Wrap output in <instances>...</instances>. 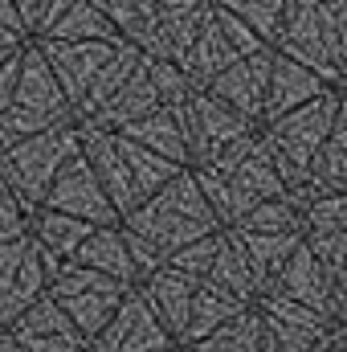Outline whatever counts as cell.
Returning <instances> with one entry per match:
<instances>
[{
    "instance_id": "obj_1",
    "label": "cell",
    "mask_w": 347,
    "mask_h": 352,
    "mask_svg": "<svg viewBox=\"0 0 347 352\" xmlns=\"http://www.w3.org/2000/svg\"><path fill=\"white\" fill-rule=\"evenodd\" d=\"M119 230H123V242L131 250V263L135 274H152L156 266H164L180 246L221 230L208 201L200 197L192 173H176L164 188H156L147 201H139L127 217H119Z\"/></svg>"
},
{
    "instance_id": "obj_2",
    "label": "cell",
    "mask_w": 347,
    "mask_h": 352,
    "mask_svg": "<svg viewBox=\"0 0 347 352\" xmlns=\"http://www.w3.org/2000/svg\"><path fill=\"white\" fill-rule=\"evenodd\" d=\"M274 54L315 70L327 87H344L347 70V4L319 0H286L282 29L274 37Z\"/></svg>"
},
{
    "instance_id": "obj_3",
    "label": "cell",
    "mask_w": 347,
    "mask_h": 352,
    "mask_svg": "<svg viewBox=\"0 0 347 352\" xmlns=\"http://www.w3.org/2000/svg\"><path fill=\"white\" fill-rule=\"evenodd\" d=\"M339 115H344V90L327 87L311 102H302V107H294V111H286L278 119L258 123L261 148H265L270 164L278 168L286 188H294L307 176V164L315 160V152L323 148V140L331 135Z\"/></svg>"
},
{
    "instance_id": "obj_4",
    "label": "cell",
    "mask_w": 347,
    "mask_h": 352,
    "mask_svg": "<svg viewBox=\"0 0 347 352\" xmlns=\"http://www.w3.org/2000/svg\"><path fill=\"white\" fill-rule=\"evenodd\" d=\"M66 123H74V111H70L66 94L58 87V78L49 74L41 50L33 41H25L12 98L0 111V148H8V144H16L25 135L49 131V127H66Z\"/></svg>"
},
{
    "instance_id": "obj_5",
    "label": "cell",
    "mask_w": 347,
    "mask_h": 352,
    "mask_svg": "<svg viewBox=\"0 0 347 352\" xmlns=\"http://www.w3.org/2000/svg\"><path fill=\"white\" fill-rule=\"evenodd\" d=\"M78 152V123L66 127H49L37 135H25L8 148H0V184L16 197V205L33 217L53 184V176L62 173V164Z\"/></svg>"
},
{
    "instance_id": "obj_6",
    "label": "cell",
    "mask_w": 347,
    "mask_h": 352,
    "mask_svg": "<svg viewBox=\"0 0 347 352\" xmlns=\"http://www.w3.org/2000/svg\"><path fill=\"white\" fill-rule=\"evenodd\" d=\"M127 291L131 287H123V283H115V278H106V274L78 263H62L58 274L49 278V287H45V295L66 311V320L86 336V344L106 328V320L119 311Z\"/></svg>"
},
{
    "instance_id": "obj_7",
    "label": "cell",
    "mask_w": 347,
    "mask_h": 352,
    "mask_svg": "<svg viewBox=\"0 0 347 352\" xmlns=\"http://www.w3.org/2000/svg\"><path fill=\"white\" fill-rule=\"evenodd\" d=\"M172 115L180 123V131H184V144H188V168L213 160L221 148H229V144L258 131V123H250L246 115H237L229 102L213 98L208 90H192V98Z\"/></svg>"
},
{
    "instance_id": "obj_8",
    "label": "cell",
    "mask_w": 347,
    "mask_h": 352,
    "mask_svg": "<svg viewBox=\"0 0 347 352\" xmlns=\"http://www.w3.org/2000/svg\"><path fill=\"white\" fill-rule=\"evenodd\" d=\"M58 266L62 263L49 258L45 250H37V242L29 234L0 246V328H8L29 303H37L45 295Z\"/></svg>"
},
{
    "instance_id": "obj_9",
    "label": "cell",
    "mask_w": 347,
    "mask_h": 352,
    "mask_svg": "<svg viewBox=\"0 0 347 352\" xmlns=\"http://www.w3.org/2000/svg\"><path fill=\"white\" fill-rule=\"evenodd\" d=\"M265 291H274L282 299H294V303L327 316L331 324H344V283H335L302 242L290 250L286 263L278 266V274L265 283Z\"/></svg>"
},
{
    "instance_id": "obj_10",
    "label": "cell",
    "mask_w": 347,
    "mask_h": 352,
    "mask_svg": "<svg viewBox=\"0 0 347 352\" xmlns=\"http://www.w3.org/2000/svg\"><path fill=\"white\" fill-rule=\"evenodd\" d=\"M29 41L41 50L49 74L58 78V87H62L66 102H70V111H78V102L90 90V82L98 78V70L123 45V41H49V37H29Z\"/></svg>"
},
{
    "instance_id": "obj_11",
    "label": "cell",
    "mask_w": 347,
    "mask_h": 352,
    "mask_svg": "<svg viewBox=\"0 0 347 352\" xmlns=\"http://www.w3.org/2000/svg\"><path fill=\"white\" fill-rule=\"evenodd\" d=\"M176 349L172 332L152 316L143 295L131 287L119 303V311L106 320V328L90 340V352H168Z\"/></svg>"
},
{
    "instance_id": "obj_12",
    "label": "cell",
    "mask_w": 347,
    "mask_h": 352,
    "mask_svg": "<svg viewBox=\"0 0 347 352\" xmlns=\"http://www.w3.org/2000/svg\"><path fill=\"white\" fill-rule=\"evenodd\" d=\"M41 209L70 213V217H78V221H86V226H115V221H119V213L110 209V201H106L98 176L90 173V164L82 160V152H74V156L62 164V173L53 176V184H49V192H45V201H41Z\"/></svg>"
},
{
    "instance_id": "obj_13",
    "label": "cell",
    "mask_w": 347,
    "mask_h": 352,
    "mask_svg": "<svg viewBox=\"0 0 347 352\" xmlns=\"http://www.w3.org/2000/svg\"><path fill=\"white\" fill-rule=\"evenodd\" d=\"M302 246L323 263V270L344 283L347 270V192H331L302 205Z\"/></svg>"
},
{
    "instance_id": "obj_14",
    "label": "cell",
    "mask_w": 347,
    "mask_h": 352,
    "mask_svg": "<svg viewBox=\"0 0 347 352\" xmlns=\"http://www.w3.org/2000/svg\"><path fill=\"white\" fill-rule=\"evenodd\" d=\"M4 332L16 340L21 352H86L90 349L86 336L66 320V311L49 295H41L37 303H29Z\"/></svg>"
},
{
    "instance_id": "obj_15",
    "label": "cell",
    "mask_w": 347,
    "mask_h": 352,
    "mask_svg": "<svg viewBox=\"0 0 347 352\" xmlns=\"http://www.w3.org/2000/svg\"><path fill=\"white\" fill-rule=\"evenodd\" d=\"M78 152H82V160L90 164V173L98 176V184H102L110 209H115L119 217H127V213L139 205V192H135L131 173H127V164H123V152H119L115 131L78 127Z\"/></svg>"
},
{
    "instance_id": "obj_16",
    "label": "cell",
    "mask_w": 347,
    "mask_h": 352,
    "mask_svg": "<svg viewBox=\"0 0 347 352\" xmlns=\"http://www.w3.org/2000/svg\"><path fill=\"white\" fill-rule=\"evenodd\" d=\"M270 62H274V50H261V54H250V58H233L204 90H208L213 98L229 102V107H233L237 115H246L250 123H261Z\"/></svg>"
},
{
    "instance_id": "obj_17",
    "label": "cell",
    "mask_w": 347,
    "mask_h": 352,
    "mask_svg": "<svg viewBox=\"0 0 347 352\" xmlns=\"http://www.w3.org/2000/svg\"><path fill=\"white\" fill-rule=\"evenodd\" d=\"M200 283H192L188 274H180L172 266H156L152 274H143L135 283V291L143 295V303L152 307V316L172 332V340L180 344L184 328H188V311H192V295Z\"/></svg>"
},
{
    "instance_id": "obj_18",
    "label": "cell",
    "mask_w": 347,
    "mask_h": 352,
    "mask_svg": "<svg viewBox=\"0 0 347 352\" xmlns=\"http://www.w3.org/2000/svg\"><path fill=\"white\" fill-rule=\"evenodd\" d=\"M160 107V98H156V87H152V74H147V62L139 58V66H135V74L123 82V87L115 90V98L110 102H102L94 115H90L86 123H78V127H98V131H123L127 123H135V119H143L147 111H156Z\"/></svg>"
},
{
    "instance_id": "obj_19",
    "label": "cell",
    "mask_w": 347,
    "mask_h": 352,
    "mask_svg": "<svg viewBox=\"0 0 347 352\" xmlns=\"http://www.w3.org/2000/svg\"><path fill=\"white\" fill-rule=\"evenodd\" d=\"M323 90H327V82H323L315 70H307V66H298V62L274 54V62H270V82H265V111H261V123H265V119H278V115H286V111H294V107H302V102H311V98L323 94Z\"/></svg>"
},
{
    "instance_id": "obj_20",
    "label": "cell",
    "mask_w": 347,
    "mask_h": 352,
    "mask_svg": "<svg viewBox=\"0 0 347 352\" xmlns=\"http://www.w3.org/2000/svg\"><path fill=\"white\" fill-rule=\"evenodd\" d=\"M70 263L90 266V270H98V274L123 283V287H135V283H139L135 263H131V250H127V242H123L119 221H115V226H94V230L86 234V242L74 250Z\"/></svg>"
},
{
    "instance_id": "obj_21",
    "label": "cell",
    "mask_w": 347,
    "mask_h": 352,
    "mask_svg": "<svg viewBox=\"0 0 347 352\" xmlns=\"http://www.w3.org/2000/svg\"><path fill=\"white\" fill-rule=\"evenodd\" d=\"M237 54L229 50V41H225V33H221V25H217V16L208 12V21L200 25V33L192 37V45L184 50V58L176 62L180 66V74H184V82L192 90H204L229 62H233Z\"/></svg>"
},
{
    "instance_id": "obj_22",
    "label": "cell",
    "mask_w": 347,
    "mask_h": 352,
    "mask_svg": "<svg viewBox=\"0 0 347 352\" xmlns=\"http://www.w3.org/2000/svg\"><path fill=\"white\" fill-rule=\"evenodd\" d=\"M115 135H123V140H131V144H139V148L164 156V160H172L180 168H188V144H184V131H180V123H176V115L168 107L147 111L143 119L127 123V127L115 131Z\"/></svg>"
},
{
    "instance_id": "obj_23",
    "label": "cell",
    "mask_w": 347,
    "mask_h": 352,
    "mask_svg": "<svg viewBox=\"0 0 347 352\" xmlns=\"http://www.w3.org/2000/svg\"><path fill=\"white\" fill-rule=\"evenodd\" d=\"M246 307H250V303H241L237 295L200 283L196 295H192V311H188V328H184V336H180V349H192L196 340H204L208 332H217L221 324H229V320L241 316Z\"/></svg>"
},
{
    "instance_id": "obj_24",
    "label": "cell",
    "mask_w": 347,
    "mask_h": 352,
    "mask_svg": "<svg viewBox=\"0 0 347 352\" xmlns=\"http://www.w3.org/2000/svg\"><path fill=\"white\" fill-rule=\"evenodd\" d=\"M90 230H94V226L70 217V213H53V209H37V213L29 217V238L37 242V250H45V254L58 258V263H70V258H74V250L86 242Z\"/></svg>"
},
{
    "instance_id": "obj_25",
    "label": "cell",
    "mask_w": 347,
    "mask_h": 352,
    "mask_svg": "<svg viewBox=\"0 0 347 352\" xmlns=\"http://www.w3.org/2000/svg\"><path fill=\"white\" fill-rule=\"evenodd\" d=\"M204 283H208V287H221V291H229V295H237V299L250 303V307H254V299L261 295L258 278H254V270L246 263V254L237 250V242H233L229 230H221V242H217V254H213V266H208Z\"/></svg>"
},
{
    "instance_id": "obj_26",
    "label": "cell",
    "mask_w": 347,
    "mask_h": 352,
    "mask_svg": "<svg viewBox=\"0 0 347 352\" xmlns=\"http://www.w3.org/2000/svg\"><path fill=\"white\" fill-rule=\"evenodd\" d=\"M237 250L246 254V263L258 278V291H265V283L278 274V266L290 258V250L302 242V234H241V230H229Z\"/></svg>"
},
{
    "instance_id": "obj_27",
    "label": "cell",
    "mask_w": 347,
    "mask_h": 352,
    "mask_svg": "<svg viewBox=\"0 0 347 352\" xmlns=\"http://www.w3.org/2000/svg\"><path fill=\"white\" fill-rule=\"evenodd\" d=\"M41 37H49V41H119L115 25L98 12L94 0H74Z\"/></svg>"
},
{
    "instance_id": "obj_28",
    "label": "cell",
    "mask_w": 347,
    "mask_h": 352,
    "mask_svg": "<svg viewBox=\"0 0 347 352\" xmlns=\"http://www.w3.org/2000/svg\"><path fill=\"white\" fill-rule=\"evenodd\" d=\"M135 66H139V54L123 41V45L115 50V58L98 70V78L90 82V90L82 94V102H78V111H74V123H86V119L98 111V107H102V102H110V98H115V90H119L127 78H131V74H135Z\"/></svg>"
},
{
    "instance_id": "obj_29",
    "label": "cell",
    "mask_w": 347,
    "mask_h": 352,
    "mask_svg": "<svg viewBox=\"0 0 347 352\" xmlns=\"http://www.w3.org/2000/svg\"><path fill=\"white\" fill-rule=\"evenodd\" d=\"M115 140H119L123 164H127V173H131V184H135L139 201H147V197H152L156 188H164L176 173H184L180 164L164 160V156H156V152H147V148H139V144H131V140H123V135H115Z\"/></svg>"
},
{
    "instance_id": "obj_30",
    "label": "cell",
    "mask_w": 347,
    "mask_h": 352,
    "mask_svg": "<svg viewBox=\"0 0 347 352\" xmlns=\"http://www.w3.org/2000/svg\"><path fill=\"white\" fill-rule=\"evenodd\" d=\"M192 352H261V316H258V307H246L241 316H233L229 324H221L217 332H208L204 340H196Z\"/></svg>"
},
{
    "instance_id": "obj_31",
    "label": "cell",
    "mask_w": 347,
    "mask_h": 352,
    "mask_svg": "<svg viewBox=\"0 0 347 352\" xmlns=\"http://www.w3.org/2000/svg\"><path fill=\"white\" fill-rule=\"evenodd\" d=\"M229 230H241V234H302V209L282 192V197H270V201L254 205Z\"/></svg>"
},
{
    "instance_id": "obj_32",
    "label": "cell",
    "mask_w": 347,
    "mask_h": 352,
    "mask_svg": "<svg viewBox=\"0 0 347 352\" xmlns=\"http://www.w3.org/2000/svg\"><path fill=\"white\" fill-rule=\"evenodd\" d=\"M225 12H233L241 25H250L261 41L274 50V37L282 29V12H286V0H217Z\"/></svg>"
},
{
    "instance_id": "obj_33",
    "label": "cell",
    "mask_w": 347,
    "mask_h": 352,
    "mask_svg": "<svg viewBox=\"0 0 347 352\" xmlns=\"http://www.w3.org/2000/svg\"><path fill=\"white\" fill-rule=\"evenodd\" d=\"M261 316V311H258ZM331 328H307V324H282L261 316V352H311Z\"/></svg>"
},
{
    "instance_id": "obj_34",
    "label": "cell",
    "mask_w": 347,
    "mask_h": 352,
    "mask_svg": "<svg viewBox=\"0 0 347 352\" xmlns=\"http://www.w3.org/2000/svg\"><path fill=\"white\" fill-rule=\"evenodd\" d=\"M217 242H221V230H213V234H204V238L180 246L164 266H172V270H180V274H188L192 283H204V274H208V266H213V254H217Z\"/></svg>"
},
{
    "instance_id": "obj_35",
    "label": "cell",
    "mask_w": 347,
    "mask_h": 352,
    "mask_svg": "<svg viewBox=\"0 0 347 352\" xmlns=\"http://www.w3.org/2000/svg\"><path fill=\"white\" fill-rule=\"evenodd\" d=\"M143 62H147V74H152V87H156V98H160V107H168V111H180V107L192 98V87L184 82L180 66H176V62H156V58H143Z\"/></svg>"
},
{
    "instance_id": "obj_36",
    "label": "cell",
    "mask_w": 347,
    "mask_h": 352,
    "mask_svg": "<svg viewBox=\"0 0 347 352\" xmlns=\"http://www.w3.org/2000/svg\"><path fill=\"white\" fill-rule=\"evenodd\" d=\"M213 16H217V25H221V33H225V41H229V50L237 54V58H250V54H261V50H270L265 41H261L258 33L250 29V25H241L233 12H225L217 0H213Z\"/></svg>"
},
{
    "instance_id": "obj_37",
    "label": "cell",
    "mask_w": 347,
    "mask_h": 352,
    "mask_svg": "<svg viewBox=\"0 0 347 352\" xmlns=\"http://www.w3.org/2000/svg\"><path fill=\"white\" fill-rule=\"evenodd\" d=\"M29 234V213L16 205V197L0 184V246L4 242H16V238H25Z\"/></svg>"
},
{
    "instance_id": "obj_38",
    "label": "cell",
    "mask_w": 347,
    "mask_h": 352,
    "mask_svg": "<svg viewBox=\"0 0 347 352\" xmlns=\"http://www.w3.org/2000/svg\"><path fill=\"white\" fill-rule=\"evenodd\" d=\"M98 4V12L115 25V33H119V41L127 37V29L135 25V16H139V0H94Z\"/></svg>"
},
{
    "instance_id": "obj_39",
    "label": "cell",
    "mask_w": 347,
    "mask_h": 352,
    "mask_svg": "<svg viewBox=\"0 0 347 352\" xmlns=\"http://www.w3.org/2000/svg\"><path fill=\"white\" fill-rule=\"evenodd\" d=\"M12 4H16V16H21V29L33 37L37 33V21H41V12H45L49 0H12Z\"/></svg>"
},
{
    "instance_id": "obj_40",
    "label": "cell",
    "mask_w": 347,
    "mask_h": 352,
    "mask_svg": "<svg viewBox=\"0 0 347 352\" xmlns=\"http://www.w3.org/2000/svg\"><path fill=\"white\" fill-rule=\"evenodd\" d=\"M16 70H21V54H16V58H8V62H0V111H4V107H8V98H12Z\"/></svg>"
},
{
    "instance_id": "obj_41",
    "label": "cell",
    "mask_w": 347,
    "mask_h": 352,
    "mask_svg": "<svg viewBox=\"0 0 347 352\" xmlns=\"http://www.w3.org/2000/svg\"><path fill=\"white\" fill-rule=\"evenodd\" d=\"M25 33H16V29H0V62H8V58H16L21 50H25Z\"/></svg>"
},
{
    "instance_id": "obj_42",
    "label": "cell",
    "mask_w": 347,
    "mask_h": 352,
    "mask_svg": "<svg viewBox=\"0 0 347 352\" xmlns=\"http://www.w3.org/2000/svg\"><path fill=\"white\" fill-rule=\"evenodd\" d=\"M0 29H16V33H25L21 29V16H16V4L12 0H0ZM29 37V33H25Z\"/></svg>"
},
{
    "instance_id": "obj_43",
    "label": "cell",
    "mask_w": 347,
    "mask_h": 352,
    "mask_svg": "<svg viewBox=\"0 0 347 352\" xmlns=\"http://www.w3.org/2000/svg\"><path fill=\"white\" fill-rule=\"evenodd\" d=\"M311 352H344V324H339V328H331V332H327V336H323Z\"/></svg>"
},
{
    "instance_id": "obj_44",
    "label": "cell",
    "mask_w": 347,
    "mask_h": 352,
    "mask_svg": "<svg viewBox=\"0 0 347 352\" xmlns=\"http://www.w3.org/2000/svg\"><path fill=\"white\" fill-rule=\"evenodd\" d=\"M0 352H21V349H16V340H12L4 328H0Z\"/></svg>"
},
{
    "instance_id": "obj_45",
    "label": "cell",
    "mask_w": 347,
    "mask_h": 352,
    "mask_svg": "<svg viewBox=\"0 0 347 352\" xmlns=\"http://www.w3.org/2000/svg\"><path fill=\"white\" fill-rule=\"evenodd\" d=\"M319 4H335V8H344L347 0H319Z\"/></svg>"
},
{
    "instance_id": "obj_46",
    "label": "cell",
    "mask_w": 347,
    "mask_h": 352,
    "mask_svg": "<svg viewBox=\"0 0 347 352\" xmlns=\"http://www.w3.org/2000/svg\"><path fill=\"white\" fill-rule=\"evenodd\" d=\"M168 352H184V349H180V344H176V349H168Z\"/></svg>"
},
{
    "instance_id": "obj_47",
    "label": "cell",
    "mask_w": 347,
    "mask_h": 352,
    "mask_svg": "<svg viewBox=\"0 0 347 352\" xmlns=\"http://www.w3.org/2000/svg\"><path fill=\"white\" fill-rule=\"evenodd\" d=\"M184 352H192V349H184Z\"/></svg>"
},
{
    "instance_id": "obj_48",
    "label": "cell",
    "mask_w": 347,
    "mask_h": 352,
    "mask_svg": "<svg viewBox=\"0 0 347 352\" xmlns=\"http://www.w3.org/2000/svg\"><path fill=\"white\" fill-rule=\"evenodd\" d=\"M86 352H90V349H86Z\"/></svg>"
}]
</instances>
